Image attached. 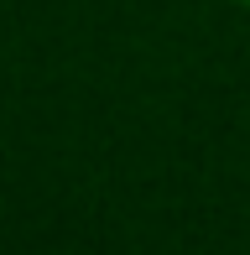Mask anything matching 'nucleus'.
I'll return each instance as SVG.
<instances>
[{
	"label": "nucleus",
	"instance_id": "nucleus-1",
	"mask_svg": "<svg viewBox=\"0 0 250 255\" xmlns=\"http://www.w3.org/2000/svg\"><path fill=\"white\" fill-rule=\"evenodd\" d=\"M245 5H250V0H245Z\"/></svg>",
	"mask_w": 250,
	"mask_h": 255
}]
</instances>
